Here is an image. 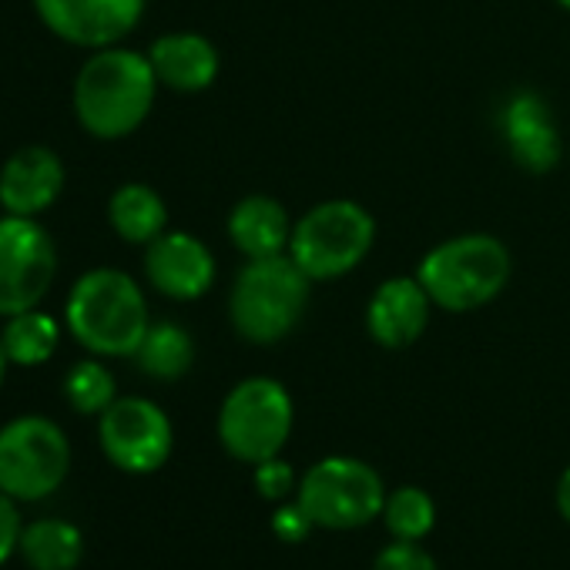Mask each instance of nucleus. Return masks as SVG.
<instances>
[{
  "instance_id": "f257e3e1",
  "label": "nucleus",
  "mask_w": 570,
  "mask_h": 570,
  "mask_svg": "<svg viewBox=\"0 0 570 570\" xmlns=\"http://www.w3.org/2000/svg\"><path fill=\"white\" fill-rule=\"evenodd\" d=\"M158 95L148 55L128 48H101L85 61L75 81V111L88 135L115 141L145 125Z\"/></svg>"
},
{
  "instance_id": "f03ea898",
  "label": "nucleus",
  "mask_w": 570,
  "mask_h": 570,
  "mask_svg": "<svg viewBox=\"0 0 570 570\" xmlns=\"http://www.w3.org/2000/svg\"><path fill=\"white\" fill-rule=\"evenodd\" d=\"M313 296V278L293 262V255L245 258L228 293L232 330L255 346H272L289 336Z\"/></svg>"
},
{
  "instance_id": "7ed1b4c3",
  "label": "nucleus",
  "mask_w": 570,
  "mask_h": 570,
  "mask_svg": "<svg viewBox=\"0 0 570 570\" xmlns=\"http://www.w3.org/2000/svg\"><path fill=\"white\" fill-rule=\"evenodd\" d=\"M510 248L487 232L453 235L433 245L416 265V278L443 313H473L490 306L510 285Z\"/></svg>"
},
{
  "instance_id": "20e7f679",
  "label": "nucleus",
  "mask_w": 570,
  "mask_h": 570,
  "mask_svg": "<svg viewBox=\"0 0 570 570\" xmlns=\"http://www.w3.org/2000/svg\"><path fill=\"white\" fill-rule=\"evenodd\" d=\"M71 336L95 356H135L151 320L141 285L121 268L85 272L68 299Z\"/></svg>"
},
{
  "instance_id": "39448f33",
  "label": "nucleus",
  "mask_w": 570,
  "mask_h": 570,
  "mask_svg": "<svg viewBox=\"0 0 570 570\" xmlns=\"http://www.w3.org/2000/svg\"><path fill=\"white\" fill-rule=\"evenodd\" d=\"M376 242V218L353 198L313 205L293 228L289 255L313 282H336L363 265Z\"/></svg>"
},
{
  "instance_id": "423d86ee",
  "label": "nucleus",
  "mask_w": 570,
  "mask_h": 570,
  "mask_svg": "<svg viewBox=\"0 0 570 570\" xmlns=\"http://www.w3.org/2000/svg\"><path fill=\"white\" fill-rule=\"evenodd\" d=\"M293 396L272 376H248L228 390L218 410V440L238 463H262L282 453L293 436Z\"/></svg>"
},
{
  "instance_id": "0eeeda50",
  "label": "nucleus",
  "mask_w": 570,
  "mask_h": 570,
  "mask_svg": "<svg viewBox=\"0 0 570 570\" xmlns=\"http://www.w3.org/2000/svg\"><path fill=\"white\" fill-rule=\"evenodd\" d=\"M316 527L326 530H360L383 517L386 483L376 466L356 456H326L313 463L296 490Z\"/></svg>"
},
{
  "instance_id": "6e6552de",
  "label": "nucleus",
  "mask_w": 570,
  "mask_h": 570,
  "mask_svg": "<svg viewBox=\"0 0 570 570\" xmlns=\"http://www.w3.org/2000/svg\"><path fill=\"white\" fill-rule=\"evenodd\" d=\"M71 473V443L45 416H21L0 430V490L14 500H45Z\"/></svg>"
},
{
  "instance_id": "1a4fd4ad",
  "label": "nucleus",
  "mask_w": 570,
  "mask_h": 570,
  "mask_svg": "<svg viewBox=\"0 0 570 570\" xmlns=\"http://www.w3.org/2000/svg\"><path fill=\"white\" fill-rule=\"evenodd\" d=\"M58 272L51 235L28 215L0 218V316L38 309Z\"/></svg>"
},
{
  "instance_id": "9d476101",
  "label": "nucleus",
  "mask_w": 570,
  "mask_h": 570,
  "mask_svg": "<svg viewBox=\"0 0 570 570\" xmlns=\"http://www.w3.org/2000/svg\"><path fill=\"white\" fill-rule=\"evenodd\" d=\"M98 440L105 456L125 473H155L168 463L175 430L168 413L145 396L115 400L98 420Z\"/></svg>"
},
{
  "instance_id": "9b49d317",
  "label": "nucleus",
  "mask_w": 570,
  "mask_h": 570,
  "mask_svg": "<svg viewBox=\"0 0 570 570\" xmlns=\"http://www.w3.org/2000/svg\"><path fill=\"white\" fill-rule=\"evenodd\" d=\"M500 138L513 165L530 175H550L567 155V141L560 135L550 101L530 88H520L503 101Z\"/></svg>"
},
{
  "instance_id": "f8f14e48",
  "label": "nucleus",
  "mask_w": 570,
  "mask_h": 570,
  "mask_svg": "<svg viewBox=\"0 0 570 570\" xmlns=\"http://www.w3.org/2000/svg\"><path fill=\"white\" fill-rule=\"evenodd\" d=\"M41 21L78 48H115L145 14V0H35Z\"/></svg>"
},
{
  "instance_id": "ddd939ff",
  "label": "nucleus",
  "mask_w": 570,
  "mask_h": 570,
  "mask_svg": "<svg viewBox=\"0 0 570 570\" xmlns=\"http://www.w3.org/2000/svg\"><path fill=\"white\" fill-rule=\"evenodd\" d=\"M145 272L161 296L195 303L215 282V255L198 235L161 232L145 252Z\"/></svg>"
},
{
  "instance_id": "4468645a",
  "label": "nucleus",
  "mask_w": 570,
  "mask_h": 570,
  "mask_svg": "<svg viewBox=\"0 0 570 570\" xmlns=\"http://www.w3.org/2000/svg\"><path fill=\"white\" fill-rule=\"evenodd\" d=\"M433 309L436 306L416 275H393L370 296L366 333L383 350H406L426 333Z\"/></svg>"
},
{
  "instance_id": "2eb2a0df",
  "label": "nucleus",
  "mask_w": 570,
  "mask_h": 570,
  "mask_svg": "<svg viewBox=\"0 0 570 570\" xmlns=\"http://www.w3.org/2000/svg\"><path fill=\"white\" fill-rule=\"evenodd\" d=\"M65 188V165L51 148H21L0 171V205L8 215H28L51 208Z\"/></svg>"
},
{
  "instance_id": "dca6fc26",
  "label": "nucleus",
  "mask_w": 570,
  "mask_h": 570,
  "mask_svg": "<svg viewBox=\"0 0 570 570\" xmlns=\"http://www.w3.org/2000/svg\"><path fill=\"white\" fill-rule=\"evenodd\" d=\"M148 61L155 68L158 85L178 91V95H198L215 85L222 71L218 48L195 31H175L151 45Z\"/></svg>"
},
{
  "instance_id": "f3484780",
  "label": "nucleus",
  "mask_w": 570,
  "mask_h": 570,
  "mask_svg": "<svg viewBox=\"0 0 570 570\" xmlns=\"http://www.w3.org/2000/svg\"><path fill=\"white\" fill-rule=\"evenodd\" d=\"M293 215L272 195H245L228 212V238L245 258L285 255L293 242Z\"/></svg>"
},
{
  "instance_id": "a211bd4d",
  "label": "nucleus",
  "mask_w": 570,
  "mask_h": 570,
  "mask_svg": "<svg viewBox=\"0 0 570 570\" xmlns=\"http://www.w3.org/2000/svg\"><path fill=\"white\" fill-rule=\"evenodd\" d=\"M111 228L131 245H151L168 225V205L151 185L128 181L108 202Z\"/></svg>"
},
{
  "instance_id": "6ab92c4d",
  "label": "nucleus",
  "mask_w": 570,
  "mask_h": 570,
  "mask_svg": "<svg viewBox=\"0 0 570 570\" xmlns=\"http://www.w3.org/2000/svg\"><path fill=\"white\" fill-rule=\"evenodd\" d=\"M18 550L31 570H75L85 557V537L71 520L48 517L21 530Z\"/></svg>"
},
{
  "instance_id": "aec40b11",
  "label": "nucleus",
  "mask_w": 570,
  "mask_h": 570,
  "mask_svg": "<svg viewBox=\"0 0 570 570\" xmlns=\"http://www.w3.org/2000/svg\"><path fill=\"white\" fill-rule=\"evenodd\" d=\"M135 360L145 376L175 383L195 363V340L178 323H151L141 346L135 350Z\"/></svg>"
},
{
  "instance_id": "412c9836",
  "label": "nucleus",
  "mask_w": 570,
  "mask_h": 570,
  "mask_svg": "<svg viewBox=\"0 0 570 570\" xmlns=\"http://www.w3.org/2000/svg\"><path fill=\"white\" fill-rule=\"evenodd\" d=\"M58 340H61L58 323L38 309L11 316L4 326V336H0V343L8 350V360L18 366H38V363L51 360L58 350Z\"/></svg>"
},
{
  "instance_id": "4be33fe9",
  "label": "nucleus",
  "mask_w": 570,
  "mask_h": 570,
  "mask_svg": "<svg viewBox=\"0 0 570 570\" xmlns=\"http://www.w3.org/2000/svg\"><path fill=\"white\" fill-rule=\"evenodd\" d=\"M383 523L393 533V540L420 543L436 527V503L423 487H400V490L386 493Z\"/></svg>"
},
{
  "instance_id": "5701e85b",
  "label": "nucleus",
  "mask_w": 570,
  "mask_h": 570,
  "mask_svg": "<svg viewBox=\"0 0 570 570\" xmlns=\"http://www.w3.org/2000/svg\"><path fill=\"white\" fill-rule=\"evenodd\" d=\"M65 396L68 403L85 413V416H101L115 400H118V390H115V376L98 363V360H81L68 380H65Z\"/></svg>"
},
{
  "instance_id": "b1692460",
  "label": "nucleus",
  "mask_w": 570,
  "mask_h": 570,
  "mask_svg": "<svg viewBox=\"0 0 570 570\" xmlns=\"http://www.w3.org/2000/svg\"><path fill=\"white\" fill-rule=\"evenodd\" d=\"M299 490V476H296V466L282 456H272V460H262L255 463V493L268 503H285L293 500Z\"/></svg>"
},
{
  "instance_id": "393cba45",
  "label": "nucleus",
  "mask_w": 570,
  "mask_h": 570,
  "mask_svg": "<svg viewBox=\"0 0 570 570\" xmlns=\"http://www.w3.org/2000/svg\"><path fill=\"white\" fill-rule=\"evenodd\" d=\"M373 570H440V563L420 543H413V540H393L390 547H383L376 553Z\"/></svg>"
},
{
  "instance_id": "a878e982",
  "label": "nucleus",
  "mask_w": 570,
  "mask_h": 570,
  "mask_svg": "<svg viewBox=\"0 0 570 570\" xmlns=\"http://www.w3.org/2000/svg\"><path fill=\"white\" fill-rule=\"evenodd\" d=\"M316 530L313 517L306 513V507L293 497V500H285V503H275L272 510V533L285 543H303L309 533Z\"/></svg>"
},
{
  "instance_id": "bb28decb",
  "label": "nucleus",
  "mask_w": 570,
  "mask_h": 570,
  "mask_svg": "<svg viewBox=\"0 0 570 570\" xmlns=\"http://www.w3.org/2000/svg\"><path fill=\"white\" fill-rule=\"evenodd\" d=\"M21 513H18V500L8 497L0 490V567L11 560V553L18 550L21 543Z\"/></svg>"
},
{
  "instance_id": "cd10ccee",
  "label": "nucleus",
  "mask_w": 570,
  "mask_h": 570,
  "mask_svg": "<svg viewBox=\"0 0 570 570\" xmlns=\"http://www.w3.org/2000/svg\"><path fill=\"white\" fill-rule=\"evenodd\" d=\"M557 510H560V517L570 523V466L560 473V480H557Z\"/></svg>"
},
{
  "instance_id": "c85d7f7f",
  "label": "nucleus",
  "mask_w": 570,
  "mask_h": 570,
  "mask_svg": "<svg viewBox=\"0 0 570 570\" xmlns=\"http://www.w3.org/2000/svg\"><path fill=\"white\" fill-rule=\"evenodd\" d=\"M8 350H4V343H0V383H4V373H8Z\"/></svg>"
},
{
  "instance_id": "c756f323",
  "label": "nucleus",
  "mask_w": 570,
  "mask_h": 570,
  "mask_svg": "<svg viewBox=\"0 0 570 570\" xmlns=\"http://www.w3.org/2000/svg\"><path fill=\"white\" fill-rule=\"evenodd\" d=\"M557 8H563V11L570 14V0H557Z\"/></svg>"
},
{
  "instance_id": "7c9ffc66",
  "label": "nucleus",
  "mask_w": 570,
  "mask_h": 570,
  "mask_svg": "<svg viewBox=\"0 0 570 570\" xmlns=\"http://www.w3.org/2000/svg\"><path fill=\"white\" fill-rule=\"evenodd\" d=\"M567 158H570V141H567Z\"/></svg>"
}]
</instances>
